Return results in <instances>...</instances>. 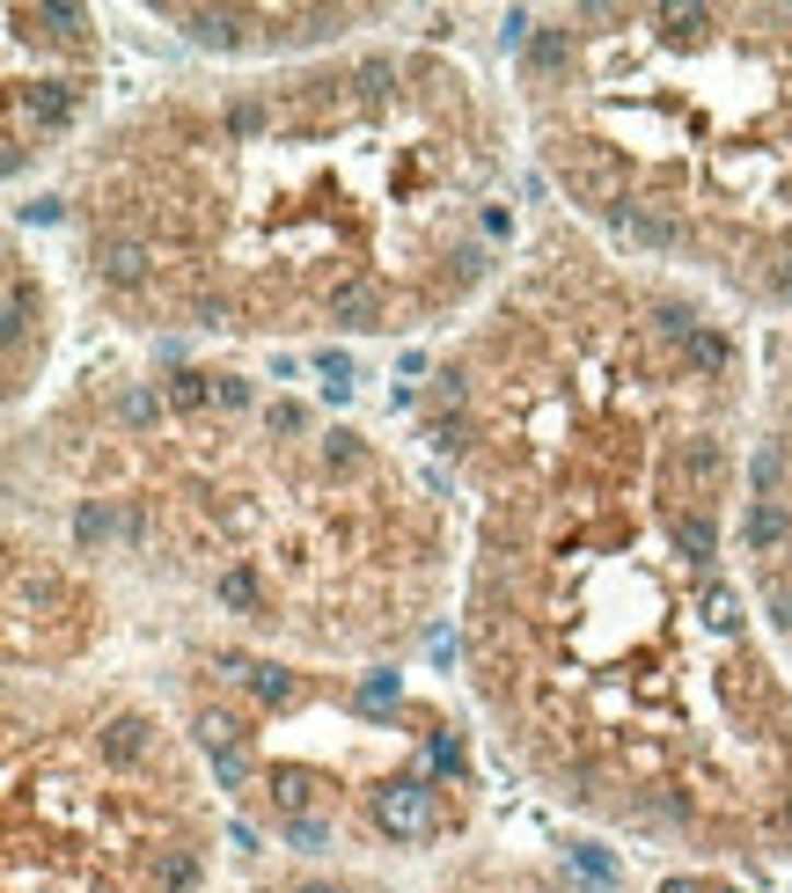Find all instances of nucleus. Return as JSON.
<instances>
[{"mask_svg": "<svg viewBox=\"0 0 792 893\" xmlns=\"http://www.w3.org/2000/svg\"><path fill=\"white\" fill-rule=\"evenodd\" d=\"M742 308L550 220L419 381L470 506L455 659L506 769L697 865L792 857V667L742 579Z\"/></svg>", "mask_w": 792, "mask_h": 893, "instance_id": "1", "label": "nucleus"}, {"mask_svg": "<svg viewBox=\"0 0 792 893\" xmlns=\"http://www.w3.org/2000/svg\"><path fill=\"white\" fill-rule=\"evenodd\" d=\"M67 242L132 338H426L514 271V103L419 37L170 81L81 140Z\"/></svg>", "mask_w": 792, "mask_h": 893, "instance_id": "2", "label": "nucleus"}, {"mask_svg": "<svg viewBox=\"0 0 792 893\" xmlns=\"http://www.w3.org/2000/svg\"><path fill=\"white\" fill-rule=\"evenodd\" d=\"M8 534L67 556L154 653L228 637L396 667L463 601L447 483L249 360H103L8 447Z\"/></svg>", "mask_w": 792, "mask_h": 893, "instance_id": "3", "label": "nucleus"}, {"mask_svg": "<svg viewBox=\"0 0 792 893\" xmlns=\"http://www.w3.org/2000/svg\"><path fill=\"white\" fill-rule=\"evenodd\" d=\"M506 45L572 227L792 322V8L602 0L514 15Z\"/></svg>", "mask_w": 792, "mask_h": 893, "instance_id": "4", "label": "nucleus"}, {"mask_svg": "<svg viewBox=\"0 0 792 893\" xmlns=\"http://www.w3.org/2000/svg\"><path fill=\"white\" fill-rule=\"evenodd\" d=\"M154 696L213 791L294 865L411 857L477 835L485 769L470 718L404 667H308L228 637L154 653Z\"/></svg>", "mask_w": 792, "mask_h": 893, "instance_id": "5", "label": "nucleus"}, {"mask_svg": "<svg viewBox=\"0 0 792 893\" xmlns=\"http://www.w3.org/2000/svg\"><path fill=\"white\" fill-rule=\"evenodd\" d=\"M228 806L132 674L8 681V893H213Z\"/></svg>", "mask_w": 792, "mask_h": 893, "instance_id": "6", "label": "nucleus"}, {"mask_svg": "<svg viewBox=\"0 0 792 893\" xmlns=\"http://www.w3.org/2000/svg\"><path fill=\"white\" fill-rule=\"evenodd\" d=\"M103 89V23L89 8L15 0L8 8V176L51 162L89 132Z\"/></svg>", "mask_w": 792, "mask_h": 893, "instance_id": "7", "label": "nucleus"}, {"mask_svg": "<svg viewBox=\"0 0 792 893\" xmlns=\"http://www.w3.org/2000/svg\"><path fill=\"white\" fill-rule=\"evenodd\" d=\"M742 579L756 594L770 645L792 667V322L770 344L756 374V418H748V469H742Z\"/></svg>", "mask_w": 792, "mask_h": 893, "instance_id": "8", "label": "nucleus"}, {"mask_svg": "<svg viewBox=\"0 0 792 893\" xmlns=\"http://www.w3.org/2000/svg\"><path fill=\"white\" fill-rule=\"evenodd\" d=\"M154 23H170L184 45L228 67H287L360 45V30L389 23V8H154Z\"/></svg>", "mask_w": 792, "mask_h": 893, "instance_id": "9", "label": "nucleus"}, {"mask_svg": "<svg viewBox=\"0 0 792 893\" xmlns=\"http://www.w3.org/2000/svg\"><path fill=\"white\" fill-rule=\"evenodd\" d=\"M265 893H382V879H368V871H346V865H279V879Z\"/></svg>", "mask_w": 792, "mask_h": 893, "instance_id": "10", "label": "nucleus"}]
</instances>
